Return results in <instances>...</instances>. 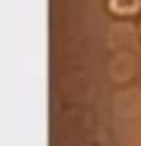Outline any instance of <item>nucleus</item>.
Listing matches in <instances>:
<instances>
[{
	"label": "nucleus",
	"mask_w": 141,
	"mask_h": 146,
	"mask_svg": "<svg viewBox=\"0 0 141 146\" xmlns=\"http://www.w3.org/2000/svg\"><path fill=\"white\" fill-rule=\"evenodd\" d=\"M139 8V0H110V10L116 13H134Z\"/></svg>",
	"instance_id": "obj_1"
}]
</instances>
